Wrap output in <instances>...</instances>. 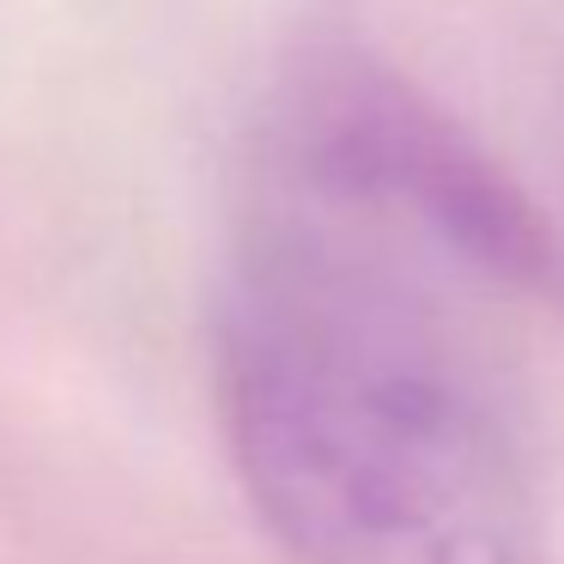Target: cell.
<instances>
[{
	"mask_svg": "<svg viewBox=\"0 0 564 564\" xmlns=\"http://www.w3.org/2000/svg\"><path fill=\"white\" fill-rule=\"evenodd\" d=\"M558 225L401 67L304 50L249 122L213 310L225 449L292 564H546L510 316Z\"/></svg>",
	"mask_w": 564,
	"mask_h": 564,
	"instance_id": "cell-1",
	"label": "cell"
},
{
	"mask_svg": "<svg viewBox=\"0 0 564 564\" xmlns=\"http://www.w3.org/2000/svg\"><path fill=\"white\" fill-rule=\"evenodd\" d=\"M552 225H558V256H564V207H558V219H552Z\"/></svg>",
	"mask_w": 564,
	"mask_h": 564,
	"instance_id": "cell-2",
	"label": "cell"
}]
</instances>
